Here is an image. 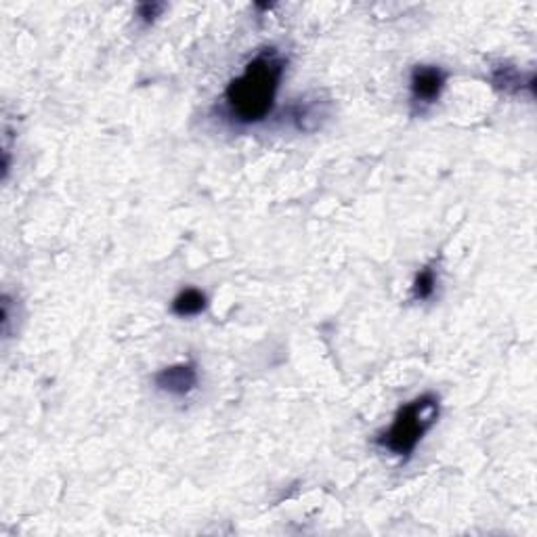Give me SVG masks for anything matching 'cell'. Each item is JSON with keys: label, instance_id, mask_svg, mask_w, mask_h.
Segmentation results:
<instances>
[{"label": "cell", "instance_id": "cell-6", "mask_svg": "<svg viewBox=\"0 0 537 537\" xmlns=\"http://www.w3.org/2000/svg\"><path fill=\"white\" fill-rule=\"evenodd\" d=\"M437 289V273L432 267H424L414 280V298L428 300Z\"/></svg>", "mask_w": 537, "mask_h": 537}, {"label": "cell", "instance_id": "cell-5", "mask_svg": "<svg viewBox=\"0 0 537 537\" xmlns=\"http://www.w3.org/2000/svg\"><path fill=\"white\" fill-rule=\"evenodd\" d=\"M206 294L197 288H185L177 298L172 300V313L177 317H196L206 311Z\"/></svg>", "mask_w": 537, "mask_h": 537}, {"label": "cell", "instance_id": "cell-1", "mask_svg": "<svg viewBox=\"0 0 537 537\" xmlns=\"http://www.w3.org/2000/svg\"><path fill=\"white\" fill-rule=\"evenodd\" d=\"M286 57L275 48H264L246 63L222 95V112L238 126H255L269 118L286 74Z\"/></svg>", "mask_w": 537, "mask_h": 537}, {"label": "cell", "instance_id": "cell-8", "mask_svg": "<svg viewBox=\"0 0 537 537\" xmlns=\"http://www.w3.org/2000/svg\"><path fill=\"white\" fill-rule=\"evenodd\" d=\"M162 9H164V4H155V3L141 4V7H138V17H141L145 23H152L155 21V17H160Z\"/></svg>", "mask_w": 537, "mask_h": 537}, {"label": "cell", "instance_id": "cell-4", "mask_svg": "<svg viewBox=\"0 0 537 537\" xmlns=\"http://www.w3.org/2000/svg\"><path fill=\"white\" fill-rule=\"evenodd\" d=\"M154 382L162 393L171 397H187L197 389L200 373L193 364H174L155 373Z\"/></svg>", "mask_w": 537, "mask_h": 537}, {"label": "cell", "instance_id": "cell-7", "mask_svg": "<svg viewBox=\"0 0 537 537\" xmlns=\"http://www.w3.org/2000/svg\"><path fill=\"white\" fill-rule=\"evenodd\" d=\"M491 80L498 88L506 90V93L521 90V74H518L515 68H508V65H502V68H498L496 71H493Z\"/></svg>", "mask_w": 537, "mask_h": 537}, {"label": "cell", "instance_id": "cell-3", "mask_svg": "<svg viewBox=\"0 0 537 537\" xmlns=\"http://www.w3.org/2000/svg\"><path fill=\"white\" fill-rule=\"evenodd\" d=\"M448 84V71L439 65H415L409 76V95L412 104L428 107L441 99V93Z\"/></svg>", "mask_w": 537, "mask_h": 537}, {"label": "cell", "instance_id": "cell-2", "mask_svg": "<svg viewBox=\"0 0 537 537\" xmlns=\"http://www.w3.org/2000/svg\"><path fill=\"white\" fill-rule=\"evenodd\" d=\"M439 412V397L431 393L420 395L412 399L406 406L399 407V412L395 414L393 424L376 439V445L380 449L389 451L390 456L407 460L418 448L424 434L437 424Z\"/></svg>", "mask_w": 537, "mask_h": 537}]
</instances>
